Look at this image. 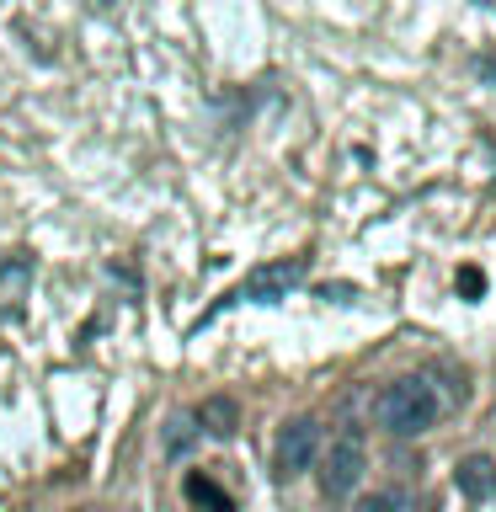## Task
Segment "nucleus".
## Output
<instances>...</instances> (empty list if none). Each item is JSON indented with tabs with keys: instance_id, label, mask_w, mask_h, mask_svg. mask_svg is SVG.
Here are the masks:
<instances>
[{
	"instance_id": "nucleus-1",
	"label": "nucleus",
	"mask_w": 496,
	"mask_h": 512,
	"mask_svg": "<svg viewBox=\"0 0 496 512\" xmlns=\"http://www.w3.org/2000/svg\"><path fill=\"white\" fill-rule=\"evenodd\" d=\"M374 422L390 432V438H422V432L438 422V390L416 374L390 379L374 395Z\"/></svg>"
},
{
	"instance_id": "nucleus-2",
	"label": "nucleus",
	"mask_w": 496,
	"mask_h": 512,
	"mask_svg": "<svg viewBox=\"0 0 496 512\" xmlns=\"http://www.w3.org/2000/svg\"><path fill=\"white\" fill-rule=\"evenodd\" d=\"M363 470H368V454H363L358 432H336L326 454H315V480H320V496H326V502H352Z\"/></svg>"
},
{
	"instance_id": "nucleus-3",
	"label": "nucleus",
	"mask_w": 496,
	"mask_h": 512,
	"mask_svg": "<svg viewBox=\"0 0 496 512\" xmlns=\"http://www.w3.org/2000/svg\"><path fill=\"white\" fill-rule=\"evenodd\" d=\"M315 454H320V422L315 416H288L278 427V438H272V475L288 486V480H299L310 470Z\"/></svg>"
},
{
	"instance_id": "nucleus-4",
	"label": "nucleus",
	"mask_w": 496,
	"mask_h": 512,
	"mask_svg": "<svg viewBox=\"0 0 496 512\" xmlns=\"http://www.w3.org/2000/svg\"><path fill=\"white\" fill-rule=\"evenodd\" d=\"M304 278H310L304 256H272V262H262L256 272H246V283H240L224 304H272V299H288Z\"/></svg>"
},
{
	"instance_id": "nucleus-5",
	"label": "nucleus",
	"mask_w": 496,
	"mask_h": 512,
	"mask_svg": "<svg viewBox=\"0 0 496 512\" xmlns=\"http://www.w3.org/2000/svg\"><path fill=\"white\" fill-rule=\"evenodd\" d=\"M454 480H459V491L470 496V502H491V496H496V459L464 454L459 470H454Z\"/></svg>"
},
{
	"instance_id": "nucleus-6",
	"label": "nucleus",
	"mask_w": 496,
	"mask_h": 512,
	"mask_svg": "<svg viewBox=\"0 0 496 512\" xmlns=\"http://www.w3.org/2000/svg\"><path fill=\"white\" fill-rule=\"evenodd\" d=\"M192 422H198L208 438H235V432H240V406H235L230 395H208Z\"/></svg>"
},
{
	"instance_id": "nucleus-7",
	"label": "nucleus",
	"mask_w": 496,
	"mask_h": 512,
	"mask_svg": "<svg viewBox=\"0 0 496 512\" xmlns=\"http://www.w3.org/2000/svg\"><path fill=\"white\" fill-rule=\"evenodd\" d=\"M187 496H192V502H198L203 512H235V502H230V496H224V491H219L208 475H198V470L187 475Z\"/></svg>"
},
{
	"instance_id": "nucleus-8",
	"label": "nucleus",
	"mask_w": 496,
	"mask_h": 512,
	"mask_svg": "<svg viewBox=\"0 0 496 512\" xmlns=\"http://www.w3.org/2000/svg\"><path fill=\"white\" fill-rule=\"evenodd\" d=\"M192 443H198V422H192V416H171L166 422V454L176 459V454H187Z\"/></svg>"
},
{
	"instance_id": "nucleus-9",
	"label": "nucleus",
	"mask_w": 496,
	"mask_h": 512,
	"mask_svg": "<svg viewBox=\"0 0 496 512\" xmlns=\"http://www.w3.org/2000/svg\"><path fill=\"white\" fill-rule=\"evenodd\" d=\"M352 512H400V502H395L390 491H368V496L352 502Z\"/></svg>"
},
{
	"instance_id": "nucleus-10",
	"label": "nucleus",
	"mask_w": 496,
	"mask_h": 512,
	"mask_svg": "<svg viewBox=\"0 0 496 512\" xmlns=\"http://www.w3.org/2000/svg\"><path fill=\"white\" fill-rule=\"evenodd\" d=\"M459 294L464 299H480V294H486V278H480L475 267H459Z\"/></svg>"
},
{
	"instance_id": "nucleus-11",
	"label": "nucleus",
	"mask_w": 496,
	"mask_h": 512,
	"mask_svg": "<svg viewBox=\"0 0 496 512\" xmlns=\"http://www.w3.org/2000/svg\"><path fill=\"white\" fill-rule=\"evenodd\" d=\"M480 75H486V80H496V59H480Z\"/></svg>"
},
{
	"instance_id": "nucleus-12",
	"label": "nucleus",
	"mask_w": 496,
	"mask_h": 512,
	"mask_svg": "<svg viewBox=\"0 0 496 512\" xmlns=\"http://www.w3.org/2000/svg\"><path fill=\"white\" fill-rule=\"evenodd\" d=\"M75 512H96V507H75Z\"/></svg>"
},
{
	"instance_id": "nucleus-13",
	"label": "nucleus",
	"mask_w": 496,
	"mask_h": 512,
	"mask_svg": "<svg viewBox=\"0 0 496 512\" xmlns=\"http://www.w3.org/2000/svg\"><path fill=\"white\" fill-rule=\"evenodd\" d=\"M486 6H491V11H496V0H486Z\"/></svg>"
}]
</instances>
